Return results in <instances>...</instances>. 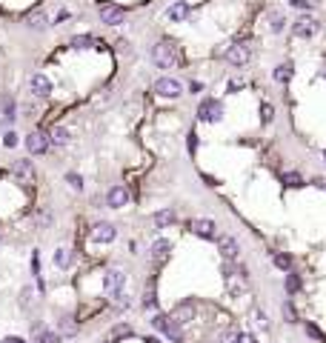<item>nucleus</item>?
<instances>
[{
    "instance_id": "423d86ee",
    "label": "nucleus",
    "mask_w": 326,
    "mask_h": 343,
    "mask_svg": "<svg viewBox=\"0 0 326 343\" xmlns=\"http://www.w3.org/2000/svg\"><path fill=\"white\" fill-rule=\"evenodd\" d=\"M198 235V238H203V240H215L218 238V226L212 223L209 218H198V220H192V226H189Z\"/></svg>"
},
{
    "instance_id": "79ce46f5",
    "label": "nucleus",
    "mask_w": 326,
    "mask_h": 343,
    "mask_svg": "<svg viewBox=\"0 0 326 343\" xmlns=\"http://www.w3.org/2000/svg\"><path fill=\"white\" fill-rule=\"evenodd\" d=\"M3 143H6L9 149H12V146H18V134H15V132H6V138H3Z\"/></svg>"
},
{
    "instance_id": "f03ea898",
    "label": "nucleus",
    "mask_w": 326,
    "mask_h": 343,
    "mask_svg": "<svg viewBox=\"0 0 326 343\" xmlns=\"http://www.w3.org/2000/svg\"><path fill=\"white\" fill-rule=\"evenodd\" d=\"M155 95L160 97H180L183 95V83L175 78H158L155 80Z\"/></svg>"
},
{
    "instance_id": "c756f323",
    "label": "nucleus",
    "mask_w": 326,
    "mask_h": 343,
    "mask_svg": "<svg viewBox=\"0 0 326 343\" xmlns=\"http://www.w3.org/2000/svg\"><path fill=\"white\" fill-rule=\"evenodd\" d=\"M66 183H69L75 192H83V177H80L78 172H69V175H66Z\"/></svg>"
},
{
    "instance_id": "7c9ffc66",
    "label": "nucleus",
    "mask_w": 326,
    "mask_h": 343,
    "mask_svg": "<svg viewBox=\"0 0 326 343\" xmlns=\"http://www.w3.org/2000/svg\"><path fill=\"white\" fill-rule=\"evenodd\" d=\"M132 334V326L129 323H117L115 329H112V340H117V337H129Z\"/></svg>"
},
{
    "instance_id": "f257e3e1",
    "label": "nucleus",
    "mask_w": 326,
    "mask_h": 343,
    "mask_svg": "<svg viewBox=\"0 0 326 343\" xmlns=\"http://www.w3.org/2000/svg\"><path fill=\"white\" fill-rule=\"evenodd\" d=\"M152 63H155L158 69H175L177 63H180V52H177V46L169 43V40L155 43V46H152Z\"/></svg>"
},
{
    "instance_id": "473e14b6",
    "label": "nucleus",
    "mask_w": 326,
    "mask_h": 343,
    "mask_svg": "<svg viewBox=\"0 0 326 343\" xmlns=\"http://www.w3.org/2000/svg\"><path fill=\"white\" fill-rule=\"evenodd\" d=\"M283 183L286 186H303V177H300L298 172H286V175H283Z\"/></svg>"
},
{
    "instance_id": "7ed1b4c3",
    "label": "nucleus",
    "mask_w": 326,
    "mask_h": 343,
    "mask_svg": "<svg viewBox=\"0 0 326 343\" xmlns=\"http://www.w3.org/2000/svg\"><path fill=\"white\" fill-rule=\"evenodd\" d=\"M100 20H103L106 26H120L126 20V12L120 6H115V3H103L100 6Z\"/></svg>"
},
{
    "instance_id": "1a4fd4ad",
    "label": "nucleus",
    "mask_w": 326,
    "mask_h": 343,
    "mask_svg": "<svg viewBox=\"0 0 326 343\" xmlns=\"http://www.w3.org/2000/svg\"><path fill=\"white\" fill-rule=\"evenodd\" d=\"M221 114H223V106L218 103V100H203L201 109H198V117H201V120H206V123L221 120Z\"/></svg>"
},
{
    "instance_id": "58836bf2",
    "label": "nucleus",
    "mask_w": 326,
    "mask_h": 343,
    "mask_svg": "<svg viewBox=\"0 0 326 343\" xmlns=\"http://www.w3.org/2000/svg\"><path fill=\"white\" fill-rule=\"evenodd\" d=\"M283 317H286L289 323H295V320H298V315H295V309H292L289 303H283Z\"/></svg>"
},
{
    "instance_id": "aec40b11",
    "label": "nucleus",
    "mask_w": 326,
    "mask_h": 343,
    "mask_svg": "<svg viewBox=\"0 0 326 343\" xmlns=\"http://www.w3.org/2000/svg\"><path fill=\"white\" fill-rule=\"evenodd\" d=\"M49 143H54V146H66V143H69V129H66V126H54L52 134H49Z\"/></svg>"
},
{
    "instance_id": "412c9836",
    "label": "nucleus",
    "mask_w": 326,
    "mask_h": 343,
    "mask_svg": "<svg viewBox=\"0 0 326 343\" xmlns=\"http://www.w3.org/2000/svg\"><path fill=\"white\" fill-rule=\"evenodd\" d=\"M172 223H175V212H172V209L155 212V226H158V229H166V226H172Z\"/></svg>"
},
{
    "instance_id": "de8ad7c7",
    "label": "nucleus",
    "mask_w": 326,
    "mask_h": 343,
    "mask_svg": "<svg viewBox=\"0 0 326 343\" xmlns=\"http://www.w3.org/2000/svg\"><path fill=\"white\" fill-rule=\"evenodd\" d=\"M306 332H309V334H315V337H323V334H320V329H317V326H306Z\"/></svg>"
},
{
    "instance_id": "2eb2a0df",
    "label": "nucleus",
    "mask_w": 326,
    "mask_h": 343,
    "mask_svg": "<svg viewBox=\"0 0 326 343\" xmlns=\"http://www.w3.org/2000/svg\"><path fill=\"white\" fill-rule=\"evenodd\" d=\"M123 283H126V275L120 272V269H109V272H106V278H103L106 295H112V292L123 289Z\"/></svg>"
},
{
    "instance_id": "37998d69",
    "label": "nucleus",
    "mask_w": 326,
    "mask_h": 343,
    "mask_svg": "<svg viewBox=\"0 0 326 343\" xmlns=\"http://www.w3.org/2000/svg\"><path fill=\"white\" fill-rule=\"evenodd\" d=\"M189 152H192V155L198 152V134L194 132H189Z\"/></svg>"
},
{
    "instance_id": "f3484780",
    "label": "nucleus",
    "mask_w": 326,
    "mask_h": 343,
    "mask_svg": "<svg viewBox=\"0 0 326 343\" xmlns=\"http://www.w3.org/2000/svg\"><path fill=\"white\" fill-rule=\"evenodd\" d=\"M26 26H29V29H35V32H43V29L49 26V18H46V12H43V9L29 12V15H26Z\"/></svg>"
},
{
    "instance_id": "3c124183",
    "label": "nucleus",
    "mask_w": 326,
    "mask_h": 343,
    "mask_svg": "<svg viewBox=\"0 0 326 343\" xmlns=\"http://www.w3.org/2000/svg\"><path fill=\"white\" fill-rule=\"evenodd\" d=\"M323 160H326V152H323Z\"/></svg>"
},
{
    "instance_id": "4468645a",
    "label": "nucleus",
    "mask_w": 326,
    "mask_h": 343,
    "mask_svg": "<svg viewBox=\"0 0 326 343\" xmlns=\"http://www.w3.org/2000/svg\"><path fill=\"white\" fill-rule=\"evenodd\" d=\"M29 89H32V95H37V97H49L52 95V80L46 78V75H32Z\"/></svg>"
},
{
    "instance_id": "f8f14e48",
    "label": "nucleus",
    "mask_w": 326,
    "mask_h": 343,
    "mask_svg": "<svg viewBox=\"0 0 326 343\" xmlns=\"http://www.w3.org/2000/svg\"><path fill=\"white\" fill-rule=\"evenodd\" d=\"M172 320H175L177 326H183V323H189V320H194V303H192V300H183L180 306L172 309Z\"/></svg>"
},
{
    "instance_id": "6ab92c4d",
    "label": "nucleus",
    "mask_w": 326,
    "mask_h": 343,
    "mask_svg": "<svg viewBox=\"0 0 326 343\" xmlns=\"http://www.w3.org/2000/svg\"><path fill=\"white\" fill-rule=\"evenodd\" d=\"M163 334H166L169 340L172 343H180L183 340V329H180V326L175 323V320H172V317H166V326H163Z\"/></svg>"
},
{
    "instance_id": "f704fd0d",
    "label": "nucleus",
    "mask_w": 326,
    "mask_h": 343,
    "mask_svg": "<svg viewBox=\"0 0 326 343\" xmlns=\"http://www.w3.org/2000/svg\"><path fill=\"white\" fill-rule=\"evenodd\" d=\"M260 117H264V123H269L275 117V109H272V103H264L260 106Z\"/></svg>"
},
{
    "instance_id": "72a5a7b5",
    "label": "nucleus",
    "mask_w": 326,
    "mask_h": 343,
    "mask_svg": "<svg viewBox=\"0 0 326 343\" xmlns=\"http://www.w3.org/2000/svg\"><path fill=\"white\" fill-rule=\"evenodd\" d=\"M221 343H240V332H238V329H229V332H223Z\"/></svg>"
},
{
    "instance_id": "c9c22d12",
    "label": "nucleus",
    "mask_w": 326,
    "mask_h": 343,
    "mask_svg": "<svg viewBox=\"0 0 326 343\" xmlns=\"http://www.w3.org/2000/svg\"><path fill=\"white\" fill-rule=\"evenodd\" d=\"M298 286H300V278H298V275H286V289H289V292H295V289H298Z\"/></svg>"
},
{
    "instance_id": "c03bdc74",
    "label": "nucleus",
    "mask_w": 326,
    "mask_h": 343,
    "mask_svg": "<svg viewBox=\"0 0 326 343\" xmlns=\"http://www.w3.org/2000/svg\"><path fill=\"white\" fill-rule=\"evenodd\" d=\"M240 86H243V80H229V92H238Z\"/></svg>"
},
{
    "instance_id": "bb28decb",
    "label": "nucleus",
    "mask_w": 326,
    "mask_h": 343,
    "mask_svg": "<svg viewBox=\"0 0 326 343\" xmlns=\"http://www.w3.org/2000/svg\"><path fill=\"white\" fill-rule=\"evenodd\" d=\"M72 46H75V49H89V46H95V37L92 35H78V37H72Z\"/></svg>"
},
{
    "instance_id": "a211bd4d",
    "label": "nucleus",
    "mask_w": 326,
    "mask_h": 343,
    "mask_svg": "<svg viewBox=\"0 0 326 343\" xmlns=\"http://www.w3.org/2000/svg\"><path fill=\"white\" fill-rule=\"evenodd\" d=\"M169 252H172V243H169V240L158 238L155 243H152V260H155V263H163V260L169 257Z\"/></svg>"
},
{
    "instance_id": "cd10ccee",
    "label": "nucleus",
    "mask_w": 326,
    "mask_h": 343,
    "mask_svg": "<svg viewBox=\"0 0 326 343\" xmlns=\"http://www.w3.org/2000/svg\"><path fill=\"white\" fill-rule=\"evenodd\" d=\"M283 23H286V18H283L281 12H272V15H269V29H272V32H283Z\"/></svg>"
},
{
    "instance_id": "a878e982",
    "label": "nucleus",
    "mask_w": 326,
    "mask_h": 343,
    "mask_svg": "<svg viewBox=\"0 0 326 343\" xmlns=\"http://www.w3.org/2000/svg\"><path fill=\"white\" fill-rule=\"evenodd\" d=\"M272 263L278 266V269H283V272H289V269H292V257L283 255V252H275V255H272Z\"/></svg>"
},
{
    "instance_id": "20e7f679",
    "label": "nucleus",
    "mask_w": 326,
    "mask_h": 343,
    "mask_svg": "<svg viewBox=\"0 0 326 343\" xmlns=\"http://www.w3.org/2000/svg\"><path fill=\"white\" fill-rule=\"evenodd\" d=\"M317 29H320V23H317L315 18H298L292 23V35L295 37H315Z\"/></svg>"
},
{
    "instance_id": "ea45409f",
    "label": "nucleus",
    "mask_w": 326,
    "mask_h": 343,
    "mask_svg": "<svg viewBox=\"0 0 326 343\" xmlns=\"http://www.w3.org/2000/svg\"><path fill=\"white\" fill-rule=\"evenodd\" d=\"M152 326L163 332V326H166V315H155V317H152Z\"/></svg>"
},
{
    "instance_id": "b1692460",
    "label": "nucleus",
    "mask_w": 326,
    "mask_h": 343,
    "mask_svg": "<svg viewBox=\"0 0 326 343\" xmlns=\"http://www.w3.org/2000/svg\"><path fill=\"white\" fill-rule=\"evenodd\" d=\"M275 80H278V83H289L292 80V63H281V66L275 69Z\"/></svg>"
},
{
    "instance_id": "9b49d317",
    "label": "nucleus",
    "mask_w": 326,
    "mask_h": 343,
    "mask_svg": "<svg viewBox=\"0 0 326 343\" xmlns=\"http://www.w3.org/2000/svg\"><path fill=\"white\" fill-rule=\"evenodd\" d=\"M49 146H52V143H49V134H43V132H32L26 138V149L32 152V155H46Z\"/></svg>"
},
{
    "instance_id": "39448f33",
    "label": "nucleus",
    "mask_w": 326,
    "mask_h": 343,
    "mask_svg": "<svg viewBox=\"0 0 326 343\" xmlns=\"http://www.w3.org/2000/svg\"><path fill=\"white\" fill-rule=\"evenodd\" d=\"M249 57H252V52H249L246 43H235V46H229V52H226V60H229V66H235V69L246 66Z\"/></svg>"
},
{
    "instance_id": "4be33fe9",
    "label": "nucleus",
    "mask_w": 326,
    "mask_h": 343,
    "mask_svg": "<svg viewBox=\"0 0 326 343\" xmlns=\"http://www.w3.org/2000/svg\"><path fill=\"white\" fill-rule=\"evenodd\" d=\"M54 266L69 269L72 266V249H57V252H54Z\"/></svg>"
},
{
    "instance_id": "9d476101",
    "label": "nucleus",
    "mask_w": 326,
    "mask_h": 343,
    "mask_svg": "<svg viewBox=\"0 0 326 343\" xmlns=\"http://www.w3.org/2000/svg\"><path fill=\"white\" fill-rule=\"evenodd\" d=\"M117 238V229L112 223H95L92 226V240L95 243H112Z\"/></svg>"
},
{
    "instance_id": "e433bc0d",
    "label": "nucleus",
    "mask_w": 326,
    "mask_h": 343,
    "mask_svg": "<svg viewBox=\"0 0 326 343\" xmlns=\"http://www.w3.org/2000/svg\"><path fill=\"white\" fill-rule=\"evenodd\" d=\"M49 223H52V215H49V212H37V226H49Z\"/></svg>"
},
{
    "instance_id": "c85d7f7f",
    "label": "nucleus",
    "mask_w": 326,
    "mask_h": 343,
    "mask_svg": "<svg viewBox=\"0 0 326 343\" xmlns=\"http://www.w3.org/2000/svg\"><path fill=\"white\" fill-rule=\"evenodd\" d=\"M37 343H60V334H57V332H43V329H37Z\"/></svg>"
},
{
    "instance_id": "0eeeda50",
    "label": "nucleus",
    "mask_w": 326,
    "mask_h": 343,
    "mask_svg": "<svg viewBox=\"0 0 326 343\" xmlns=\"http://www.w3.org/2000/svg\"><path fill=\"white\" fill-rule=\"evenodd\" d=\"M12 175L18 177L20 183H35V166H32V160H15L12 163Z\"/></svg>"
},
{
    "instance_id": "09e8293b",
    "label": "nucleus",
    "mask_w": 326,
    "mask_h": 343,
    "mask_svg": "<svg viewBox=\"0 0 326 343\" xmlns=\"http://www.w3.org/2000/svg\"><path fill=\"white\" fill-rule=\"evenodd\" d=\"M0 343H26V340H23V337H3Z\"/></svg>"
},
{
    "instance_id": "2f4dec72",
    "label": "nucleus",
    "mask_w": 326,
    "mask_h": 343,
    "mask_svg": "<svg viewBox=\"0 0 326 343\" xmlns=\"http://www.w3.org/2000/svg\"><path fill=\"white\" fill-rule=\"evenodd\" d=\"M60 332L72 337V334H78V323H75L72 317H63V320H60Z\"/></svg>"
},
{
    "instance_id": "49530a36",
    "label": "nucleus",
    "mask_w": 326,
    "mask_h": 343,
    "mask_svg": "<svg viewBox=\"0 0 326 343\" xmlns=\"http://www.w3.org/2000/svg\"><path fill=\"white\" fill-rule=\"evenodd\" d=\"M201 89H203V83H198V80H192V83H189V92H192V95H194V92H201Z\"/></svg>"
},
{
    "instance_id": "ddd939ff",
    "label": "nucleus",
    "mask_w": 326,
    "mask_h": 343,
    "mask_svg": "<svg viewBox=\"0 0 326 343\" xmlns=\"http://www.w3.org/2000/svg\"><path fill=\"white\" fill-rule=\"evenodd\" d=\"M106 203H109L112 209L126 206V203H129V189H126V186H112V189L106 192Z\"/></svg>"
},
{
    "instance_id": "393cba45",
    "label": "nucleus",
    "mask_w": 326,
    "mask_h": 343,
    "mask_svg": "<svg viewBox=\"0 0 326 343\" xmlns=\"http://www.w3.org/2000/svg\"><path fill=\"white\" fill-rule=\"evenodd\" d=\"M143 306H146V309L158 306V292H155V283H149V286H146V292H143Z\"/></svg>"
},
{
    "instance_id": "8fccbe9b",
    "label": "nucleus",
    "mask_w": 326,
    "mask_h": 343,
    "mask_svg": "<svg viewBox=\"0 0 326 343\" xmlns=\"http://www.w3.org/2000/svg\"><path fill=\"white\" fill-rule=\"evenodd\" d=\"M146 343H160L158 337H146Z\"/></svg>"
},
{
    "instance_id": "5701e85b",
    "label": "nucleus",
    "mask_w": 326,
    "mask_h": 343,
    "mask_svg": "<svg viewBox=\"0 0 326 343\" xmlns=\"http://www.w3.org/2000/svg\"><path fill=\"white\" fill-rule=\"evenodd\" d=\"M109 298H112V303H115L117 309H129V306H132V300H129V295H126L123 289L112 292V295H109Z\"/></svg>"
},
{
    "instance_id": "6e6552de",
    "label": "nucleus",
    "mask_w": 326,
    "mask_h": 343,
    "mask_svg": "<svg viewBox=\"0 0 326 343\" xmlns=\"http://www.w3.org/2000/svg\"><path fill=\"white\" fill-rule=\"evenodd\" d=\"M218 240V252H221L226 260H235V257L240 255V246H238V240L232 238V235H221V238H215Z\"/></svg>"
},
{
    "instance_id": "dca6fc26",
    "label": "nucleus",
    "mask_w": 326,
    "mask_h": 343,
    "mask_svg": "<svg viewBox=\"0 0 326 343\" xmlns=\"http://www.w3.org/2000/svg\"><path fill=\"white\" fill-rule=\"evenodd\" d=\"M189 15H192V9H189V3H183V0H177V3H172L166 9V18L172 20V23H183Z\"/></svg>"
},
{
    "instance_id": "4c0bfd02",
    "label": "nucleus",
    "mask_w": 326,
    "mask_h": 343,
    "mask_svg": "<svg viewBox=\"0 0 326 343\" xmlns=\"http://www.w3.org/2000/svg\"><path fill=\"white\" fill-rule=\"evenodd\" d=\"M289 3L295 9H312V6H315V0H289Z\"/></svg>"
},
{
    "instance_id": "a18cd8bd",
    "label": "nucleus",
    "mask_w": 326,
    "mask_h": 343,
    "mask_svg": "<svg viewBox=\"0 0 326 343\" xmlns=\"http://www.w3.org/2000/svg\"><path fill=\"white\" fill-rule=\"evenodd\" d=\"M240 343H257L255 334H240Z\"/></svg>"
},
{
    "instance_id": "a19ab883",
    "label": "nucleus",
    "mask_w": 326,
    "mask_h": 343,
    "mask_svg": "<svg viewBox=\"0 0 326 343\" xmlns=\"http://www.w3.org/2000/svg\"><path fill=\"white\" fill-rule=\"evenodd\" d=\"M255 323H257V326H264V329L269 326V317H266V312H255Z\"/></svg>"
}]
</instances>
